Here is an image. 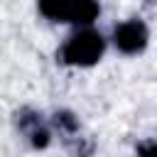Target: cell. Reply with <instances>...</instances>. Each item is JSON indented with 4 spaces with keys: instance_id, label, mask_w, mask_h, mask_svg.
Segmentation results:
<instances>
[{
    "instance_id": "1",
    "label": "cell",
    "mask_w": 157,
    "mask_h": 157,
    "mask_svg": "<svg viewBox=\"0 0 157 157\" xmlns=\"http://www.w3.org/2000/svg\"><path fill=\"white\" fill-rule=\"evenodd\" d=\"M103 49H105V39L98 32L81 29L66 39V44L61 47V59L74 66H91L103 56Z\"/></svg>"
},
{
    "instance_id": "2",
    "label": "cell",
    "mask_w": 157,
    "mask_h": 157,
    "mask_svg": "<svg viewBox=\"0 0 157 157\" xmlns=\"http://www.w3.org/2000/svg\"><path fill=\"white\" fill-rule=\"evenodd\" d=\"M39 12L54 22L91 25L98 15L96 0H39Z\"/></svg>"
},
{
    "instance_id": "3",
    "label": "cell",
    "mask_w": 157,
    "mask_h": 157,
    "mask_svg": "<svg viewBox=\"0 0 157 157\" xmlns=\"http://www.w3.org/2000/svg\"><path fill=\"white\" fill-rule=\"evenodd\" d=\"M113 42H115V47L123 54H137L147 44V27L140 20H128V22H123V25L115 27Z\"/></svg>"
},
{
    "instance_id": "4",
    "label": "cell",
    "mask_w": 157,
    "mask_h": 157,
    "mask_svg": "<svg viewBox=\"0 0 157 157\" xmlns=\"http://www.w3.org/2000/svg\"><path fill=\"white\" fill-rule=\"evenodd\" d=\"M17 128L32 142V147H47L49 145V128L44 125L42 115H37L34 110H20L17 113Z\"/></svg>"
},
{
    "instance_id": "5",
    "label": "cell",
    "mask_w": 157,
    "mask_h": 157,
    "mask_svg": "<svg viewBox=\"0 0 157 157\" xmlns=\"http://www.w3.org/2000/svg\"><path fill=\"white\" fill-rule=\"evenodd\" d=\"M137 152L140 157H157V142H140Z\"/></svg>"
},
{
    "instance_id": "6",
    "label": "cell",
    "mask_w": 157,
    "mask_h": 157,
    "mask_svg": "<svg viewBox=\"0 0 157 157\" xmlns=\"http://www.w3.org/2000/svg\"><path fill=\"white\" fill-rule=\"evenodd\" d=\"M150 2H157V0H150Z\"/></svg>"
}]
</instances>
